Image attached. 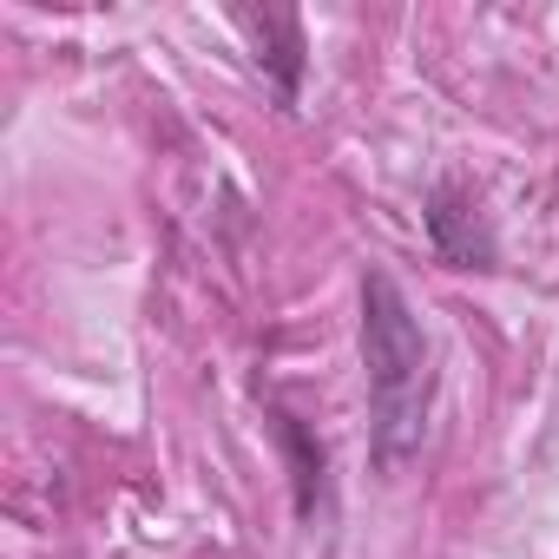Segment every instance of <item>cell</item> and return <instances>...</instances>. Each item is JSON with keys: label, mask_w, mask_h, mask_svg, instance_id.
<instances>
[{"label": "cell", "mask_w": 559, "mask_h": 559, "mask_svg": "<svg viewBox=\"0 0 559 559\" xmlns=\"http://www.w3.org/2000/svg\"><path fill=\"white\" fill-rule=\"evenodd\" d=\"M362 356H369V402H376V435L382 454L395 461L421 435V402H428V343L389 276H369L362 290Z\"/></svg>", "instance_id": "1"}]
</instances>
